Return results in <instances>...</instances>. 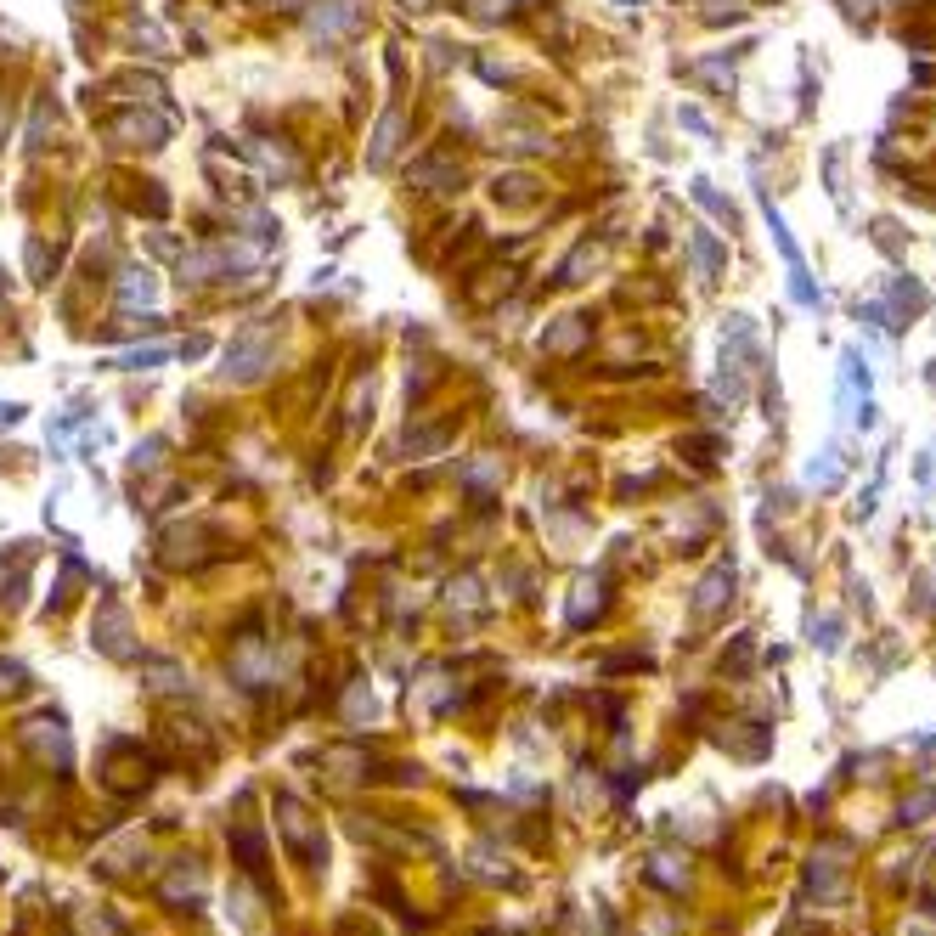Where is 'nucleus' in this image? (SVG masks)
Wrapping results in <instances>:
<instances>
[{
    "mask_svg": "<svg viewBox=\"0 0 936 936\" xmlns=\"http://www.w3.org/2000/svg\"><path fill=\"white\" fill-rule=\"evenodd\" d=\"M722 598H734V564H717L711 576L700 581V598H694V615H717Z\"/></svg>",
    "mask_w": 936,
    "mask_h": 936,
    "instance_id": "f257e3e1",
    "label": "nucleus"
},
{
    "mask_svg": "<svg viewBox=\"0 0 936 936\" xmlns=\"http://www.w3.org/2000/svg\"><path fill=\"white\" fill-rule=\"evenodd\" d=\"M812 643H818L824 655H835V649H841V621H835V615H824V621H812Z\"/></svg>",
    "mask_w": 936,
    "mask_h": 936,
    "instance_id": "f03ea898",
    "label": "nucleus"
},
{
    "mask_svg": "<svg viewBox=\"0 0 936 936\" xmlns=\"http://www.w3.org/2000/svg\"><path fill=\"white\" fill-rule=\"evenodd\" d=\"M925 812H936V790H920L914 801H903V824H920Z\"/></svg>",
    "mask_w": 936,
    "mask_h": 936,
    "instance_id": "7ed1b4c3",
    "label": "nucleus"
},
{
    "mask_svg": "<svg viewBox=\"0 0 936 936\" xmlns=\"http://www.w3.org/2000/svg\"><path fill=\"white\" fill-rule=\"evenodd\" d=\"M694 198H700L705 209H711V215H722V220H734V209H728V203H722L717 192H711V181H694Z\"/></svg>",
    "mask_w": 936,
    "mask_h": 936,
    "instance_id": "20e7f679",
    "label": "nucleus"
},
{
    "mask_svg": "<svg viewBox=\"0 0 936 936\" xmlns=\"http://www.w3.org/2000/svg\"><path fill=\"white\" fill-rule=\"evenodd\" d=\"M694 249H700V260H705V266H711V271L722 266V249H717V243H711V237H705V232H694Z\"/></svg>",
    "mask_w": 936,
    "mask_h": 936,
    "instance_id": "39448f33",
    "label": "nucleus"
},
{
    "mask_svg": "<svg viewBox=\"0 0 936 936\" xmlns=\"http://www.w3.org/2000/svg\"><path fill=\"white\" fill-rule=\"evenodd\" d=\"M406 6H412V12H429V0H406Z\"/></svg>",
    "mask_w": 936,
    "mask_h": 936,
    "instance_id": "423d86ee",
    "label": "nucleus"
},
{
    "mask_svg": "<svg viewBox=\"0 0 936 936\" xmlns=\"http://www.w3.org/2000/svg\"><path fill=\"white\" fill-rule=\"evenodd\" d=\"M931 384H936V361H931Z\"/></svg>",
    "mask_w": 936,
    "mask_h": 936,
    "instance_id": "0eeeda50",
    "label": "nucleus"
},
{
    "mask_svg": "<svg viewBox=\"0 0 936 936\" xmlns=\"http://www.w3.org/2000/svg\"><path fill=\"white\" fill-rule=\"evenodd\" d=\"M626 6H643V0H626Z\"/></svg>",
    "mask_w": 936,
    "mask_h": 936,
    "instance_id": "6e6552de",
    "label": "nucleus"
}]
</instances>
